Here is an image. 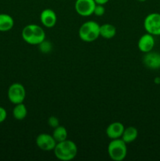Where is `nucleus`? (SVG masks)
<instances>
[{
  "label": "nucleus",
  "mask_w": 160,
  "mask_h": 161,
  "mask_svg": "<svg viewBox=\"0 0 160 161\" xmlns=\"http://www.w3.org/2000/svg\"><path fill=\"white\" fill-rule=\"evenodd\" d=\"M53 152L55 157L58 160L61 161H70L76 157L78 148L73 141L66 139L64 141L56 142Z\"/></svg>",
  "instance_id": "obj_1"
},
{
  "label": "nucleus",
  "mask_w": 160,
  "mask_h": 161,
  "mask_svg": "<svg viewBox=\"0 0 160 161\" xmlns=\"http://www.w3.org/2000/svg\"><path fill=\"white\" fill-rule=\"evenodd\" d=\"M78 36L86 42H92L100 36V25L94 20H88L80 26Z\"/></svg>",
  "instance_id": "obj_3"
},
{
  "label": "nucleus",
  "mask_w": 160,
  "mask_h": 161,
  "mask_svg": "<svg viewBox=\"0 0 160 161\" xmlns=\"http://www.w3.org/2000/svg\"><path fill=\"white\" fill-rule=\"evenodd\" d=\"M57 20L56 14L53 9H45L40 14V21L45 28H53L55 26Z\"/></svg>",
  "instance_id": "obj_11"
},
{
  "label": "nucleus",
  "mask_w": 160,
  "mask_h": 161,
  "mask_svg": "<svg viewBox=\"0 0 160 161\" xmlns=\"http://www.w3.org/2000/svg\"><path fill=\"white\" fill-rule=\"evenodd\" d=\"M95 6L94 0H76L75 3V11L82 17H89L93 14Z\"/></svg>",
  "instance_id": "obj_7"
},
{
  "label": "nucleus",
  "mask_w": 160,
  "mask_h": 161,
  "mask_svg": "<svg viewBox=\"0 0 160 161\" xmlns=\"http://www.w3.org/2000/svg\"><path fill=\"white\" fill-rule=\"evenodd\" d=\"M48 124L53 128H55V127L59 126V119L56 116H50L48 119Z\"/></svg>",
  "instance_id": "obj_20"
},
{
  "label": "nucleus",
  "mask_w": 160,
  "mask_h": 161,
  "mask_svg": "<svg viewBox=\"0 0 160 161\" xmlns=\"http://www.w3.org/2000/svg\"><path fill=\"white\" fill-rule=\"evenodd\" d=\"M39 46V50H40V51L42 52V53H49V52L51 51L52 50L51 42H49V41H45V39L43 41V42H41Z\"/></svg>",
  "instance_id": "obj_18"
},
{
  "label": "nucleus",
  "mask_w": 160,
  "mask_h": 161,
  "mask_svg": "<svg viewBox=\"0 0 160 161\" xmlns=\"http://www.w3.org/2000/svg\"><path fill=\"white\" fill-rule=\"evenodd\" d=\"M38 147L43 151H52L54 149L56 142L53 138V135L46 133L39 134L35 140Z\"/></svg>",
  "instance_id": "obj_8"
},
{
  "label": "nucleus",
  "mask_w": 160,
  "mask_h": 161,
  "mask_svg": "<svg viewBox=\"0 0 160 161\" xmlns=\"http://www.w3.org/2000/svg\"><path fill=\"white\" fill-rule=\"evenodd\" d=\"M28 114V109L24 103L17 104L13 109V116L17 120H23Z\"/></svg>",
  "instance_id": "obj_16"
},
{
  "label": "nucleus",
  "mask_w": 160,
  "mask_h": 161,
  "mask_svg": "<svg viewBox=\"0 0 160 161\" xmlns=\"http://www.w3.org/2000/svg\"><path fill=\"white\" fill-rule=\"evenodd\" d=\"M143 63L144 65L152 70H157L160 69V53L155 51H150L145 53L143 57Z\"/></svg>",
  "instance_id": "obj_9"
},
{
  "label": "nucleus",
  "mask_w": 160,
  "mask_h": 161,
  "mask_svg": "<svg viewBox=\"0 0 160 161\" xmlns=\"http://www.w3.org/2000/svg\"><path fill=\"white\" fill-rule=\"evenodd\" d=\"M96 3V4H98V5H104V6L105 4L109 2V0H94Z\"/></svg>",
  "instance_id": "obj_22"
},
{
  "label": "nucleus",
  "mask_w": 160,
  "mask_h": 161,
  "mask_svg": "<svg viewBox=\"0 0 160 161\" xmlns=\"http://www.w3.org/2000/svg\"><path fill=\"white\" fill-rule=\"evenodd\" d=\"M14 20L7 14H0V31L6 32L13 28Z\"/></svg>",
  "instance_id": "obj_13"
},
{
  "label": "nucleus",
  "mask_w": 160,
  "mask_h": 161,
  "mask_svg": "<svg viewBox=\"0 0 160 161\" xmlns=\"http://www.w3.org/2000/svg\"><path fill=\"white\" fill-rule=\"evenodd\" d=\"M155 45V37H154V36L147 32L141 36L137 42L138 49L140 50V51L144 53L152 51Z\"/></svg>",
  "instance_id": "obj_10"
},
{
  "label": "nucleus",
  "mask_w": 160,
  "mask_h": 161,
  "mask_svg": "<svg viewBox=\"0 0 160 161\" xmlns=\"http://www.w3.org/2000/svg\"><path fill=\"white\" fill-rule=\"evenodd\" d=\"M7 96L9 102L14 105L23 103L26 97V91L24 86L21 83H13L8 89Z\"/></svg>",
  "instance_id": "obj_6"
},
{
  "label": "nucleus",
  "mask_w": 160,
  "mask_h": 161,
  "mask_svg": "<svg viewBox=\"0 0 160 161\" xmlns=\"http://www.w3.org/2000/svg\"><path fill=\"white\" fill-rule=\"evenodd\" d=\"M22 39L30 45H39L45 39V32L42 28L35 24L26 25L21 31Z\"/></svg>",
  "instance_id": "obj_2"
},
{
  "label": "nucleus",
  "mask_w": 160,
  "mask_h": 161,
  "mask_svg": "<svg viewBox=\"0 0 160 161\" xmlns=\"http://www.w3.org/2000/svg\"><path fill=\"white\" fill-rule=\"evenodd\" d=\"M155 83H160V77H156V78L155 79Z\"/></svg>",
  "instance_id": "obj_23"
},
{
  "label": "nucleus",
  "mask_w": 160,
  "mask_h": 161,
  "mask_svg": "<svg viewBox=\"0 0 160 161\" xmlns=\"http://www.w3.org/2000/svg\"><path fill=\"white\" fill-rule=\"evenodd\" d=\"M116 35V28L111 24L100 25V36L104 39H112Z\"/></svg>",
  "instance_id": "obj_14"
},
{
  "label": "nucleus",
  "mask_w": 160,
  "mask_h": 161,
  "mask_svg": "<svg viewBox=\"0 0 160 161\" xmlns=\"http://www.w3.org/2000/svg\"><path fill=\"white\" fill-rule=\"evenodd\" d=\"M122 138L112 139L108 146V153L114 161H122L126 157L127 146Z\"/></svg>",
  "instance_id": "obj_4"
},
{
  "label": "nucleus",
  "mask_w": 160,
  "mask_h": 161,
  "mask_svg": "<svg viewBox=\"0 0 160 161\" xmlns=\"http://www.w3.org/2000/svg\"><path fill=\"white\" fill-rule=\"evenodd\" d=\"M105 13V8L104 5H98L96 4L95 8L93 10L94 15L97 16V17H102Z\"/></svg>",
  "instance_id": "obj_19"
},
{
  "label": "nucleus",
  "mask_w": 160,
  "mask_h": 161,
  "mask_svg": "<svg viewBox=\"0 0 160 161\" xmlns=\"http://www.w3.org/2000/svg\"><path fill=\"white\" fill-rule=\"evenodd\" d=\"M53 137L56 142L67 139V130L64 126H58L55 127L53 131Z\"/></svg>",
  "instance_id": "obj_17"
},
{
  "label": "nucleus",
  "mask_w": 160,
  "mask_h": 161,
  "mask_svg": "<svg viewBox=\"0 0 160 161\" xmlns=\"http://www.w3.org/2000/svg\"><path fill=\"white\" fill-rule=\"evenodd\" d=\"M7 117V112L3 107L0 106V124L4 122Z\"/></svg>",
  "instance_id": "obj_21"
},
{
  "label": "nucleus",
  "mask_w": 160,
  "mask_h": 161,
  "mask_svg": "<svg viewBox=\"0 0 160 161\" xmlns=\"http://www.w3.org/2000/svg\"><path fill=\"white\" fill-rule=\"evenodd\" d=\"M144 28L146 32L154 36H160V14L152 13L147 14L144 20Z\"/></svg>",
  "instance_id": "obj_5"
},
{
  "label": "nucleus",
  "mask_w": 160,
  "mask_h": 161,
  "mask_svg": "<svg viewBox=\"0 0 160 161\" xmlns=\"http://www.w3.org/2000/svg\"><path fill=\"white\" fill-rule=\"evenodd\" d=\"M138 136V130L134 127H128L125 128L123 134H122V138L126 144H130L134 142Z\"/></svg>",
  "instance_id": "obj_15"
},
{
  "label": "nucleus",
  "mask_w": 160,
  "mask_h": 161,
  "mask_svg": "<svg viewBox=\"0 0 160 161\" xmlns=\"http://www.w3.org/2000/svg\"><path fill=\"white\" fill-rule=\"evenodd\" d=\"M124 130H125V127L122 123L113 122L107 127L106 135L111 140L121 138Z\"/></svg>",
  "instance_id": "obj_12"
},
{
  "label": "nucleus",
  "mask_w": 160,
  "mask_h": 161,
  "mask_svg": "<svg viewBox=\"0 0 160 161\" xmlns=\"http://www.w3.org/2000/svg\"><path fill=\"white\" fill-rule=\"evenodd\" d=\"M137 1L141 2V3H143V2H145V1H147V0H137Z\"/></svg>",
  "instance_id": "obj_24"
}]
</instances>
